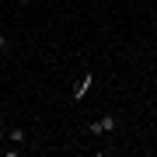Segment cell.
I'll return each mask as SVG.
<instances>
[{
    "label": "cell",
    "mask_w": 157,
    "mask_h": 157,
    "mask_svg": "<svg viewBox=\"0 0 157 157\" xmlns=\"http://www.w3.org/2000/svg\"><path fill=\"white\" fill-rule=\"evenodd\" d=\"M4 140H7V122H4V115H0V147H4Z\"/></svg>",
    "instance_id": "cell-4"
},
{
    "label": "cell",
    "mask_w": 157,
    "mask_h": 157,
    "mask_svg": "<svg viewBox=\"0 0 157 157\" xmlns=\"http://www.w3.org/2000/svg\"><path fill=\"white\" fill-rule=\"evenodd\" d=\"M7 140H11V143H17V147H21V143H28V133H25V129H21V126H7Z\"/></svg>",
    "instance_id": "cell-3"
},
{
    "label": "cell",
    "mask_w": 157,
    "mask_h": 157,
    "mask_svg": "<svg viewBox=\"0 0 157 157\" xmlns=\"http://www.w3.org/2000/svg\"><path fill=\"white\" fill-rule=\"evenodd\" d=\"M0 21H4V11H0Z\"/></svg>",
    "instance_id": "cell-7"
},
{
    "label": "cell",
    "mask_w": 157,
    "mask_h": 157,
    "mask_svg": "<svg viewBox=\"0 0 157 157\" xmlns=\"http://www.w3.org/2000/svg\"><path fill=\"white\" fill-rule=\"evenodd\" d=\"M91 84H94V73H91V70H84V77H80L77 84H73L70 98H73V101H84V94H87V87H91Z\"/></svg>",
    "instance_id": "cell-2"
},
{
    "label": "cell",
    "mask_w": 157,
    "mask_h": 157,
    "mask_svg": "<svg viewBox=\"0 0 157 157\" xmlns=\"http://www.w3.org/2000/svg\"><path fill=\"white\" fill-rule=\"evenodd\" d=\"M17 4H32V0H17Z\"/></svg>",
    "instance_id": "cell-6"
},
{
    "label": "cell",
    "mask_w": 157,
    "mask_h": 157,
    "mask_svg": "<svg viewBox=\"0 0 157 157\" xmlns=\"http://www.w3.org/2000/svg\"><path fill=\"white\" fill-rule=\"evenodd\" d=\"M84 129H87V136H105V133H115V129H119V115H115V112H108V115H101V119H91Z\"/></svg>",
    "instance_id": "cell-1"
},
{
    "label": "cell",
    "mask_w": 157,
    "mask_h": 157,
    "mask_svg": "<svg viewBox=\"0 0 157 157\" xmlns=\"http://www.w3.org/2000/svg\"><path fill=\"white\" fill-rule=\"evenodd\" d=\"M11 49V39H7V35H0V52H7Z\"/></svg>",
    "instance_id": "cell-5"
}]
</instances>
